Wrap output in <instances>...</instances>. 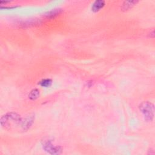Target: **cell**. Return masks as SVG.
<instances>
[{"mask_svg":"<svg viewBox=\"0 0 155 155\" xmlns=\"http://www.w3.org/2000/svg\"><path fill=\"white\" fill-rule=\"evenodd\" d=\"M22 119L19 114L16 113L10 112L8 113L1 118V125L2 127L6 129H10L15 126H17L19 124L21 125Z\"/></svg>","mask_w":155,"mask_h":155,"instance_id":"6da1fadb","label":"cell"},{"mask_svg":"<svg viewBox=\"0 0 155 155\" xmlns=\"http://www.w3.org/2000/svg\"><path fill=\"white\" fill-rule=\"evenodd\" d=\"M139 110L143 114L145 120L148 122L153 120L154 116V105L148 101L142 102L139 105Z\"/></svg>","mask_w":155,"mask_h":155,"instance_id":"7a4b0ae2","label":"cell"},{"mask_svg":"<svg viewBox=\"0 0 155 155\" xmlns=\"http://www.w3.org/2000/svg\"><path fill=\"white\" fill-rule=\"evenodd\" d=\"M42 146L43 149L50 154H59L62 153V148L60 147L53 145L50 140L43 141Z\"/></svg>","mask_w":155,"mask_h":155,"instance_id":"3957f363","label":"cell"},{"mask_svg":"<svg viewBox=\"0 0 155 155\" xmlns=\"http://www.w3.org/2000/svg\"><path fill=\"white\" fill-rule=\"evenodd\" d=\"M34 115H29L24 120L22 121L21 123V127L24 130H27L30 128L31 125H32L33 121H34Z\"/></svg>","mask_w":155,"mask_h":155,"instance_id":"277c9868","label":"cell"},{"mask_svg":"<svg viewBox=\"0 0 155 155\" xmlns=\"http://www.w3.org/2000/svg\"><path fill=\"white\" fill-rule=\"evenodd\" d=\"M105 5V1L103 0H98L94 2L91 6V10L94 12H97L102 8Z\"/></svg>","mask_w":155,"mask_h":155,"instance_id":"5b68a950","label":"cell"},{"mask_svg":"<svg viewBox=\"0 0 155 155\" xmlns=\"http://www.w3.org/2000/svg\"><path fill=\"white\" fill-rule=\"evenodd\" d=\"M137 1H124L122 5L121 9L123 11H127L134 7L137 3Z\"/></svg>","mask_w":155,"mask_h":155,"instance_id":"8992f818","label":"cell"},{"mask_svg":"<svg viewBox=\"0 0 155 155\" xmlns=\"http://www.w3.org/2000/svg\"><path fill=\"white\" fill-rule=\"evenodd\" d=\"M62 12V10L61 8H54L52 9L51 10L48 12L45 15V17L47 19H51L54 18L56 16H58L59 14H60Z\"/></svg>","mask_w":155,"mask_h":155,"instance_id":"52a82bcc","label":"cell"},{"mask_svg":"<svg viewBox=\"0 0 155 155\" xmlns=\"http://www.w3.org/2000/svg\"><path fill=\"white\" fill-rule=\"evenodd\" d=\"M39 96V90L35 88L32 90L28 94V98L31 100L36 99Z\"/></svg>","mask_w":155,"mask_h":155,"instance_id":"ba28073f","label":"cell"},{"mask_svg":"<svg viewBox=\"0 0 155 155\" xmlns=\"http://www.w3.org/2000/svg\"><path fill=\"white\" fill-rule=\"evenodd\" d=\"M52 84V81L50 79H44L41 80L38 84H39L41 87H50Z\"/></svg>","mask_w":155,"mask_h":155,"instance_id":"9c48e42d","label":"cell"}]
</instances>
